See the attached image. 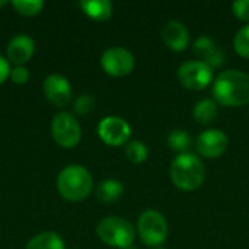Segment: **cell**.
Here are the masks:
<instances>
[{"mask_svg":"<svg viewBox=\"0 0 249 249\" xmlns=\"http://www.w3.org/2000/svg\"><path fill=\"white\" fill-rule=\"evenodd\" d=\"M213 96L216 104L236 108L249 104V74L241 70H225L213 82Z\"/></svg>","mask_w":249,"mask_h":249,"instance_id":"6da1fadb","label":"cell"},{"mask_svg":"<svg viewBox=\"0 0 249 249\" xmlns=\"http://www.w3.org/2000/svg\"><path fill=\"white\" fill-rule=\"evenodd\" d=\"M171 179L178 190L196 191L206 179V168L201 159L193 153H181L171 163Z\"/></svg>","mask_w":249,"mask_h":249,"instance_id":"7a4b0ae2","label":"cell"},{"mask_svg":"<svg viewBox=\"0 0 249 249\" xmlns=\"http://www.w3.org/2000/svg\"><path fill=\"white\" fill-rule=\"evenodd\" d=\"M92 177L89 171L79 165L64 168L57 179L58 193L69 201H82L92 191Z\"/></svg>","mask_w":249,"mask_h":249,"instance_id":"3957f363","label":"cell"},{"mask_svg":"<svg viewBox=\"0 0 249 249\" xmlns=\"http://www.w3.org/2000/svg\"><path fill=\"white\" fill-rule=\"evenodd\" d=\"M96 233L102 242L109 247L124 249L133 245L136 232L133 225L123 217H105L99 222Z\"/></svg>","mask_w":249,"mask_h":249,"instance_id":"277c9868","label":"cell"},{"mask_svg":"<svg viewBox=\"0 0 249 249\" xmlns=\"http://www.w3.org/2000/svg\"><path fill=\"white\" fill-rule=\"evenodd\" d=\"M137 229L142 242L152 248H159L169 233L166 219L156 210H146L139 219Z\"/></svg>","mask_w":249,"mask_h":249,"instance_id":"5b68a950","label":"cell"},{"mask_svg":"<svg viewBox=\"0 0 249 249\" xmlns=\"http://www.w3.org/2000/svg\"><path fill=\"white\" fill-rule=\"evenodd\" d=\"M178 82L190 90H203L213 83L214 70L200 60L185 61L178 69Z\"/></svg>","mask_w":249,"mask_h":249,"instance_id":"8992f818","label":"cell"},{"mask_svg":"<svg viewBox=\"0 0 249 249\" xmlns=\"http://www.w3.org/2000/svg\"><path fill=\"white\" fill-rule=\"evenodd\" d=\"M51 131L54 140L63 147H74L82 137V130L77 120L69 112H58L54 115Z\"/></svg>","mask_w":249,"mask_h":249,"instance_id":"52a82bcc","label":"cell"},{"mask_svg":"<svg viewBox=\"0 0 249 249\" xmlns=\"http://www.w3.org/2000/svg\"><path fill=\"white\" fill-rule=\"evenodd\" d=\"M134 55L123 47H111L101 57L102 69L114 77H124L134 70Z\"/></svg>","mask_w":249,"mask_h":249,"instance_id":"ba28073f","label":"cell"},{"mask_svg":"<svg viewBox=\"0 0 249 249\" xmlns=\"http://www.w3.org/2000/svg\"><path fill=\"white\" fill-rule=\"evenodd\" d=\"M101 140L109 146H121L127 143L131 136L130 124L120 117H105L98 125Z\"/></svg>","mask_w":249,"mask_h":249,"instance_id":"9c48e42d","label":"cell"},{"mask_svg":"<svg viewBox=\"0 0 249 249\" xmlns=\"http://www.w3.org/2000/svg\"><path fill=\"white\" fill-rule=\"evenodd\" d=\"M228 144H229V139L222 130L210 128L203 131L197 137L196 149L200 156L206 159H216L226 152Z\"/></svg>","mask_w":249,"mask_h":249,"instance_id":"30bf717a","label":"cell"},{"mask_svg":"<svg viewBox=\"0 0 249 249\" xmlns=\"http://www.w3.org/2000/svg\"><path fill=\"white\" fill-rule=\"evenodd\" d=\"M44 95L55 107H66L71 101V86L70 82L61 74H51L44 82Z\"/></svg>","mask_w":249,"mask_h":249,"instance_id":"8fae6325","label":"cell"},{"mask_svg":"<svg viewBox=\"0 0 249 249\" xmlns=\"http://www.w3.org/2000/svg\"><path fill=\"white\" fill-rule=\"evenodd\" d=\"M194 53L200 58V61L209 64L213 69L223 66L226 60L222 48L207 35H201L194 41Z\"/></svg>","mask_w":249,"mask_h":249,"instance_id":"7c38bea8","label":"cell"},{"mask_svg":"<svg viewBox=\"0 0 249 249\" xmlns=\"http://www.w3.org/2000/svg\"><path fill=\"white\" fill-rule=\"evenodd\" d=\"M162 39L172 51H184L190 44V34L185 25L179 20H169L162 28Z\"/></svg>","mask_w":249,"mask_h":249,"instance_id":"4fadbf2b","label":"cell"},{"mask_svg":"<svg viewBox=\"0 0 249 249\" xmlns=\"http://www.w3.org/2000/svg\"><path fill=\"white\" fill-rule=\"evenodd\" d=\"M35 51V42L29 35L20 34L15 36L7 45V57L12 63L20 66L26 63Z\"/></svg>","mask_w":249,"mask_h":249,"instance_id":"5bb4252c","label":"cell"},{"mask_svg":"<svg viewBox=\"0 0 249 249\" xmlns=\"http://www.w3.org/2000/svg\"><path fill=\"white\" fill-rule=\"evenodd\" d=\"M80 7L90 19L98 22H104L112 15V3L109 0H83Z\"/></svg>","mask_w":249,"mask_h":249,"instance_id":"9a60e30c","label":"cell"},{"mask_svg":"<svg viewBox=\"0 0 249 249\" xmlns=\"http://www.w3.org/2000/svg\"><path fill=\"white\" fill-rule=\"evenodd\" d=\"M124 194V185L117 179H107L96 188V198L102 203H115Z\"/></svg>","mask_w":249,"mask_h":249,"instance_id":"2e32d148","label":"cell"},{"mask_svg":"<svg viewBox=\"0 0 249 249\" xmlns=\"http://www.w3.org/2000/svg\"><path fill=\"white\" fill-rule=\"evenodd\" d=\"M216 115H217V104L213 99H201L193 108L194 120L203 125L213 123Z\"/></svg>","mask_w":249,"mask_h":249,"instance_id":"e0dca14e","label":"cell"},{"mask_svg":"<svg viewBox=\"0 0 249 249\" xmlns=\"http://www.w3.org/2000/svg\"><path fill=\"white\" fill-rule=\"evenodd\" d=\"M26 249H64L63 239L54 232H44L32 238Z\"/></svg>","mask_w":249,"mask_h":249,"instance_id":"ac0fdd59","label":"cell"},{"mask_svg":"<svg viewBox=\"0 0 249 249\" xmlns=\"http://www.w3.org/2000/svg\"><path fill=\"white\" fill-rule=\"evenodd\" d=\"M168 146L174 152H178V155L188 153V149L191 147V139L184 130H172L168 136Z\"/></svg>","mask_w":249,"mask_h":249,"instance_id":"d6986e66","label":"cell"},{"mask_svg":"<svg viewBox=\"0 0 249 249\" xmlns=\"http://www.w3.org/2000/svg\"><path fill=\"white\" fill-rule=\"evenodd\" d=\"M125 155L131 163L140 165L147 159L149 150H147V146L144 143H142L139 140H131V142H128V144L125 147Z\"/></svg>","mask_w":249,"mask_h":249,"instance_id":"ffe728a7","label":"cell"},{"mask_svg":"<svg viewBox=\"0 0 249 249\" xmlns=\"http://www.w3.org/2000/svg\"><path fill=\"white\" fill-rule=\"evenodd\" d=\"M233 48L242 58H249V23L235 34Z\"/></svg>","mask_w":249,"mask_h":249,"instance_id":"44dd1931","label":"cell"},{"mask_svg":"<svg viewBox=\"0 0 249 249\" xmlns=\"http://www.w3.org/2000/svg\"><path fill=\"white\" fill-rule=\"evenodd\" d=\"M13 7L26 16H34L36 13L41 12V9L44 7V3L41 0H15L12 1Z\"/></svg>","mask_w":249,"mask_h":249,"instance_id":"7402d4cb","label":"cell"},{"mask_svg":"<svg viewBox=\"0 0 249 249\" xmlns=\"http://www.w3.org/2000/svg\"><path fill=\"white\" fill-rule=\"evenodd\" d=\"M95 108V99L89 95H82L74 102V111L80 115L89 114Z\"/></svg>","mask_w":249,"mask_h":249,"instance_id":"603a6c76","label":"cell"},{"mask_svg":"<svg viewBox=\"0 0 249 249\" xmlns=\"http://www.w3.org/2000/svg\"><path fill=\"white\" fill-rule=\"evenodd\" d=\"M232 12L235 18L242 22H249V0H238L232 4Z\"/></svg>","mask_w":249,"mask_h":249,"instance_id":"cb8c5ba5","label":"cell"},{"mask_svg":"<svg viewBox=\"0 0 249 249\" xmlns=\"http://www.w3.org/2000/svg\"><path fill=\"white\" fill-rule=\"evenodd\" d=\"M10 79H12V82L16 83V85H23V83H26L28 79H29V71H28L26 67L18 66V67H15V69L10 71Z\"/></svg>","mask_w":249,"mask_h":249,"instance_id":"d4e9b609","label":"cell"},{"mask_svg":"<svg viewBox=\"0 0 249 249\" xmlns=\"http://www.w3.org/2000/svg\"><path fill=\"white\" fill-rule=\"evenodd\" d=\"M10 74V69H9V61L0 55V85L6 80V77Z\"/></svg>","mask_w":249,"mask_h":249,"instance_id":"484cf974","label":"cell"},{"mask_svg":"<svg viewBox=\"0 0 249 249\" xmlns=\"http://www.w3.org/2000/svg\"><path fill=\"white\" fill-rule=\"evenodd\" d=\"M4 4H7V1H6V0H1V1H0V6H4Z\"/></svg>","mask_w":249,"mask_h":249,"instance_id":"4316f807","label":"cell"},{"mask_svg":"<svg viewBox=\"0 0 249 249\" xmlns=\"http://www.w3.org/2000/svg\"><path fill=\"white\" fill-rule=\"evenodd\" d=\"M124 249H137V248H136V247H133V245H131V247H128V248H124Z\"/></svg>","mask_w":249,"mask_h":249,"instance_id":"83f0119b","label":"cell"},{"mask_svg":"<svg viewBox=\"0 0 249 249\" xmlns=\"http://www.w3.org/2000/svg\"><path fill=\"white\" fill-rule=\"evenodd\" d=\"M155 249H163V248H155Z\"/></svg>","mask_w":249,"mask_h":249,"instance_id":"f1b7e54d","label":"cell"}]
</instances>
